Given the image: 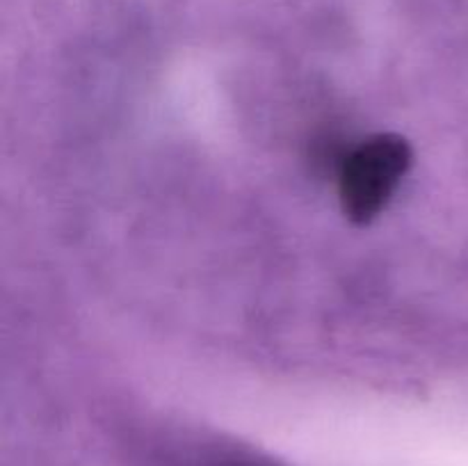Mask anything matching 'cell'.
Wrapping results in <instances>:
<instances>
[{"label": "cell", "mask_w": 468, "mask_h": 466, "mask_svg": "<svg viewBox=\"0 0 468 466\" xmlns=\"http://www.w3.org/2000/svg\"><path fill=\"white\" fill-rule=\"evenodd\" d=\"M411 167V149L402 137L378 135L352 149L338 167L343 210L355 222L378 217Z\"/></svg>", "instance_id": "1"}]
</instances>
